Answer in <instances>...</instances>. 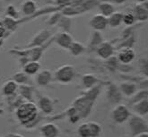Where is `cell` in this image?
<instances>
[{
  "mask_svg": "<svg viewBox=\"0 0 148 137\" xmlns=\"http://www.w3.org/2000/svg\"><path fill=\"white\" fill-rule=\"evenodd\" d=\"M15 114L20 123L23 125L28 127L32 122L36 121L39 116V111L37 106L31 100H28L23 102L17 107Z\"/></svg>",
  "mask_w": 148,
  "mask_h": 137,
  "instance_id": "obj_1",
  "label": "cell"
},
{
  "mask_svg": "<svg viewBox=\"0 0 148 137\" xmlns=\"http://www.w3.org/2000/svg\"><path fill=\"white\" fill-rule=\"evenodd\" d=\"M93 100L87 97L86 95L80 97L75 100L74 102V108L76 110V112L79 115L80 118L81 117H85L89 115L90 111L92 109V104H93Z\"/></svg>",
  "mask_w": 148,
  "mask_h": 137,
  "instance_id": "obj_2",
  "label": "cell"
},
{
  "mask_svg": "<svg viewBox=\"0 0 148 137\" xmlns=\"http://www.w3.org/2000/svg\"><path fill=\"white\" fill-rule=\"evenodd\" d=\"M128 125L130 127V131L133 136H137L139 134L147 132V123L142 116L139 115H133L129 117Z\"/></svg>",
  "mask_w": 148,
  "mask_h": 137,
  "instance_id": "obj_3",
  "label": "cell"
},
{
  "mask_svg": "<svg viewBox=\"0 0 148 137\" xmlns=\"http://www.w3.org/2000/svg\"><path fill=\"white\" fill-rule=\"evenodd\" d=\"M75 75V67L70 65L60 66L55 72V79L62 83L70 82Z\"/></svg>",
  "mask_w": 148,
  "mask_h": 137,
  "instance_id": "obj_4",
  "label": "cell"
},
{
  "mask_svg": "<svg viewBox=\"0 0 148 137\" xmlns=\"http://www.w3.org/2000/svg\"><path fill=\"white\" fill-rule=\"evenodd\" d=\"M111 116L115 123L122 124L126 122L130 117V111L126 105L119 104L113 108Z\"/></svg>",
  "mask_w": 148,
  "mask_h": 137,
  "instance_id": "obj_5",
  "label": "cell"
},
{
  "mask_svg": "<svg viewBox=\"0 0 148 137\" xmlns=\"http://www.w3.org/2000/svg\"><path fill=\"white\" fill-rule=\"evenodd\" d=\"M136 57L135 51L132 49V48L128 47H123L119 50L118 54V60L119 62L122 63L123 65H128L131 63Z\"/></svg>",
  "mask_w": 148,
  "mask_h": 137,
  "instance_id": "obj_6",
  "label": "cell"
},
{
  "mask_svg": "<svg viewBox=\"0 0 148 137\" xmlns=\"http://www.w3.org/2000/svg\"><path fill=\"white\" fill-rule=\"evenodd\" d=\"M91 27L95 31H103L105 30L108 25V19L107 17L99 14L93 15L90 20Z\"/></svg>",
  "mask_w": 148,
  "mask_h": 137,
  "instance_id": "obj_7",
  "label": "cell"
},
{
  "mask_svg": "<svg viewBox=\"0 0 148 137\" xmlns=\"http://www.w3.org/2000/svg\"><path fill=\"white\" fill-rule=\"evenodd\" d=\"M95 50L97 55L103 59H107L114 54V48L108 41H102Z\"/></svg>",
  "mask_w": 148,
  "mask_h": 137,
  "instance_id": "obj_8",
  "label": "cell"
},
{
  "mask_svg": "<svg viewBox=\"0 0 148 137\" xmlns=\"http://www.w3.org/2000/svg\"><path fill=\"white\" fill-rule=\"evenodd\" d=\"M134 16L136 20L145 22L148 18V11H147V1L141 3L140 5H136L134 9Z\"/></svg>",
  "mask_w": 148,
  "mask_h": 137,
  "instance_id": "obj_9",
  "label": "cell"
},
{
  "mask_svg": "<svg viewBox=\"0 0 148 137\" xmlns=\"http://www.w3.org/2000/svg\"><path fill=\"white\" fill-rule=\"evenodd\" d=\"M40 134L45 137H57L59 134V129L53 123H46L40 126Z\"/></svg>",
  "mask_w": 148,
  "mask_h": 137,
  "instance_id": "obj_10",
  "label": "cell"
},
{
  "mask_svg": "<svg viewBox=\"0 0 148 137\" xmlns=\"http://www.w3.org/2000/svg\"><path fill=\"white\" fill-rule=\"evenodd\" d=\"M38 106L43 113L48 114V115L51 114L54 110L53 101L51 100L50 98H49L47 96H42L41 98H40L39 102H38Z\"/></svg>",
  "mask_w": 148,
  "mask_h": 137,
  "instance_id": "obj_11",
  "label": "cell"
},
{
  "mask_svg": "<svg viewBox=\"0 0 148 137\" xmlns=\"http://www.w3.org/2000/svg\"><path fill=\"white\" fill-rule=\"evenodd\" d=\"M55 41L59 47L67 49L68 47L70 46L71 42L73 41V39L67 31H63L58 34L57 37L55 38Z\"/></svg>",
  "mask_w": 148,
  "mask_h": 137,
  "instance_id": "obj_12",
  "label": "cell"
},
{
  "mask_svg": "<svg viewBox=\"0 0 148 137\" xmlns=\"http://www.w3.org/2000/svg\"><path fill=\"white\" fill-rule=\"evenodd\" d=\"M132 109L136 115L145 116L148 113V100L147 98L140 100L132 104Z\"/></svg>",
  "mask_w": 148,
  "mask_h": 137,
  "instance_id": "obj_13",
  "label": "cell"
},
{
  "mask_svg": "<svg viewBox=\"0 0 148 137\" xmlns=\"http://www.w3.org/2000/svg\"><path fill=\"white\" fill-rule=\"evenodd\" d=\"M119 89L122 95H125L126 97H132L137 91V86L134 82H125L119 84Z\"/></svg>",
  "mask_w": 148,
  "mask_h": 137,
  "instance_id": "obj_14",
  "label": "cell"
},
{
  "mask_svg": "<svg viewBox=\"0 0 148 137\" xmlns=\"http://www.w3.org/2000/svg\"><path fill=\"white\" fill-rule=\"evenodd\" d=\"M50 36V32L48 30H43L41 31H40L38 34H36V36L32 39V40L31 41V43L28 45V47H40L42 43L49 38Z\"/></svg>",
  "mask_w": 148,
  "mask_h": 137,
  "instance_id": "obj_15",
  "label": "cell"
},
{
  "mask_svg": "<svg viewBox=\"0 0 148 137\" xmlns=\"http://www.w3.org/2000/svg\"><path fill=\"white\" fill-rule=\"evenodd\" d=\"M37 74H38L36 76V82L38 83V85H40V86H47L50 83L52 80V74L49 70L45 69L38 72Z\"/></svg>",
  "mask_w": 148,
  "mask_h": 137,
  "instance_id": "obj_16",
  "label": "cell"
},
{
  "mask_svg": "<svg viewBox=\"0 0 148 137\" xmlns=\"http://www.w3.org/2000/svg\"><path fill=\"white\" fill-rule=\"evenodd\" d=\"M122 94H121L119 88H117L115 85L111 84L108 90V99L112 104H117L121 100Z\"/></svg>",
  "mask_w": 148,
  "mask_h": 137,
  "instance_id": "obj_17",
  "label": "cell"
},
{
  "mask_svg": "<svg viewBox=\"0 0 148 137\" xmlns=\"http://www.w3.org/2000/svg\"><path fill=\"white\" fill-rule=\"evenodd\" d=\"M17 89H18V83H16L14 80H10L4 83L2 87V93L5 96L10 97L17 91Z\"/></svg>",
  "mask_w": 148,
  "mask_h": 137,
  "instance_id": "obj_18",
  "label": "cell"
},
{
  "mask_svg": "<svg viewBox=\"0 0 148 137\" xmlns=\"http://www.w3.org/2000/svg\"><path fill=\"white\" fill-rule=\"evenodd\" d=\"M122 18H123V14L120 12H113L109 17L108 19V24L111 28H116L119 27L122 22Z\"/></svg>",
  "mask_w": 148,
  "mask_h": 137,
  "instance_id": "obj_19",
  "label": "cell"
},
{
  "mask_svg": "<svg viewBox=\"0 0 148 137\" xmlns=\"http://www.w3.org/2000/svg\"><path fill=\"white\" fill-rule=\"evenodd\" d=\"M40 69V65L38 61H28L23 65V72L29 75L36 74Z\"/></svg>",
  "mask_w": 148,
  "mask_h": 137,
  "instance_id": "obj_20",
  "label": "cell"
},
{
  "mask_svg": "<svg viewBox=\"0 0 148 137\" xmlns=\"http://www.w3.org/2000/svg\"><path fill=\"white\" fill-rule=\"evenodd\" d=\"M18 91L20 96L27 100H32V89L30 85L27 84H21L18 85Z\"/></svg>",
  "mask_w": 148,
  "mask_h": 137,
  "instance_id": "obj_21",
  "label": "cell"
},
{
  "mask_svg": "<svg viewBox=\"0 0 148 137\" xmlns=\"http://www.w3.org/2000/svg\"><path fill=\"white\" fill-rule=\"evenodd\" d=\"M37 10V5L32 0H27L22 5V11L26 15H32Z\"/></svg>",
  "mask_w": 148,
  "mask_h": 137,
  "instance_id": "obj_22",
  "label": "cell"
},
{
  "mask_svg": "<svg viewBox=\"0 0 148 137\" xmlns=\"http://www.w3.org/2000/svg\"><path fill=\"white\" fill-rule=\"evenodd\" d=\"M97 82H98V80L96 78V76H94L93 74H86L82 77L83 85L86 89H90V88L95 86Z\"/></svg>",
  "mask_w": 148,
  "mask_h": 137,
  "instance_id": "obj_23",
  "label": "cell"
},
{
  "mask_svg": "<svg viewBox=\"0 0 148 137\" xmlns=\"http://www.w3.org/2000/svg\"><path fill=\"white\" fill-rule=\"evenodd\" d=\"M67 49L69 50V52H70L73 56L77 57V56L81 55L84 51V45L82 43H80V42L72 41L70 46L68 47Z\"/></svg>",
  "mask_w": 148,
  "mask_h": 137,
  "instance_id": "obj_24",
  "label": "cell"
},
{
  "mask_svg": "<svg viewBox=\"0 0 148 137\" xmlns=\"http://www.w3.org/2000/svg\"><path fill=\"white\" fill-rule=\"evenodd\" d=\"M98 8H99V11H100L101 14L104 15L105 17H109L113 12L115 11L113 5H111L110 3H108V2L101 3L98 5Z\"/></svg>",
  "mask_w": 148,
  "mask_h": 137,
  "instance_id": "obj_25",
  "label": "cell"
},
{
  "mask_svg": "<svg viewBox=\"0 0 148 137\" xmlns=\"http://www.w3.org/2000/svg\"><path fill=\"white\" fill-rule=\"evenodd\" d=\"M103 41V38L101 35L99 31H95L92 33V38L90 40V48L92 49H96V48Z\"/></svg>",
  "mask_w": 148,
  "mask_h": 137,
  "instance_id": "obj_26",
  "label": "cell"
},
{
  "mask_svg": "<svg viewBox=\"0 0 148 137\" xmlns=\"http://www.w3.org/2000/svg\"><path fill=\"white\" fill-rule=\"evenodd\" d=\"M13 80L18 84H26L29 82V74L23 72H18L13 75Z\"/></svg>",
  "mask_w": 148,
  "mask_h": 137,
  "instance_id": "obj_27",
  "label": "cell"
},
{
  "mask_svg": "<svg viewBox=\"0 0 148 137\" xmlns=\"http://www.w3.org/2000/svg\"><path fill=\"white\" fill-rule=\"evenodd\" d=\"M89 129H90V136L96 137L99 136L101 133V127L98 123L95 122H89Z\"/></svg>",
  "mask_w": 148,
  "mask_h": 137,
  "instance_id": "obj_28",
  "label": "cell"
},
{
  "mask_svg": "<svg viewBox=\"0 0 148 137\" xmlns=\"http://www.w3.org/2000/svg\"><path fill=\"white\" fill-rule=\"evenodd\" d=\"M3 26L6 30H15L17 27V23L15 22V19H13L11 17H5L3 21Z\"/></svg>",
  "mask_w": 148,
  "mask_h": 137,
  "instance_id": "obj_29",
  "label": "cell"
},
{
  "mask_svg": "<svg viewBox=\"0 0 148 137\" xmlns=\"http://www.w3.org/2000/svg\"><path fill=\"white\" fill-rule=\"evenodd\" d=\"M78 134L81 137H91L90 136V129L88 123H83L78 127Z\"/></svg>",
  "mask_w": 148,
  "mask_h": 137,
  "instance_id": "obj_30",
  "label": "cell"
},
{
  "mask_svg": "<svg viewBox=\"0 0 148 137\" xmlns=\"http://www.w3.org/2000/svg\"><path fill=\"white\" fill-rule=\"evenodd\" d=\"M145 98H147V90L146 89L145 90L143 89L141 91H138V92L136 91L133 95V99L129 101V103L132 105L133 103H135V102L140 100H143Z\"/></svg>",
  "mask_w": 148,
  "mask_h": 137,
  "instance_id": "obj_31",
  "label": "cell"
},
{
  "mask_svg": "<svg viewBox=\"0 0 148 137\" xmlns=\"http://www.w3.org/2000/svg\"><path fill=\"white\" fill-rule=\"evenodd\" d=\"M136 21V18L133 14L131 13H127L126 14H123V18H122V22H124L126 25H128V26H130V25H132Z\"/></svg>",
  "mask_w": 148,
  "mask_h": 137,
  "instance_id": "obj_32",
  "label": "cell"
},
{
  "mask_svg": "<svg viewBox=\"0 0 148 137\" xmlns=\"http://www.w3.org/2000/svg\"><path fill=\"white\" fill-rule=\"evenodd\" d=\"M108 59V61H107V66H108V68L109 69H110V70H115L116 68H117V66H118V65H119V60H118V58L117 57H109V58H107Z\"/></svg>",
  "mask_w": 148,
  "mask_h": 137,
  "instance_id": "obj_33",
  "label": "cell"
},
{
  "mask_svg": "<svg viewBox=\"0 0 148 137\" xmlns=\"http://www.w3.org/2000/svg\"><path fill=\"white\" fill-rule=\"evenodd\" d=\"M6 14H7L8 16L11 17V18H13V19H18L19 18V14H18V12L16 11L15 7L14 5H10L9 6L7 7Z\"/></svg>",
  "mask_w": 148,
  "mask_h": 137,
  "instance_id": "obj_34",
  "label": "cell"
},
{
  "mask_svg": "<svg viewBox=\"0 0 148 137\" xmlns=\"http://www.w3.org/2000/svg\"><path fill=\"white\" fill-rule=\"evenodd\" d=\"M140 66H141V71L143 74L147 76V59L146 58H142L140 60Z\"/></svg>",
  "mask_w": 148,
  "mask_h": 137,
  "instance_id": "obj_35",
  "label": "cell"
},
{
  "mask_svg": "<svg viewBox=\"0 0 148 137\" xmlns=\"http://www.w3.org/2000/svg\"><path fill=\"white\" fill-rule=\"evenodd\" d=\"M73 0H56V2L58 5H67L68 3L72 2Z\"/></svg>",
  "mask_w": 148,
  "mask_h": 137,
  "instance_id": "obj_36",
  "label": "cell"
},
{
  "mask_svg": "<svg viewBox=\"0 0 148 137\" xmlns=\"http://www.w3.org/2000/svg\"><path fill=\"white\" fill-rule=\"evenodd\" d=\"M5 32H6V29L2 26V25H0V39H3L4 36L5 35Z\"/></svg>",
  "mask_w": 148,
  "mask_h": 137,
  "instance_id": "obj_37",
  "label": "cell"
},
{
  "mask_svg": "<svg viewBox=\"0 0 148 137\" xmlns=\"http://www.w3.org/2000/svg\"><path fill=\"white\" fill-rule=\"evenodd\" d=\"M111 1H112L113 3L117 4V5H120V4L124 3V2L126 1V0H111Z\"/></svg>",
  "mask_w": 148,
  "mask_h": 137,
  "instance_id": "obj_38",
  "label": "cell"
},
{
  "mask_svg": "<svg viewBox=\"0 0 148 137\" xmlns=\"http://www.w3.org/2000/svg\"><path fill=\"white\" fill-rule=\"evenodd\" d=\"M138 137H147L148 136V133L147 132H144V133H141V134H139L138 135H137Z\"/></svg>",
  "mask_w": 148,
  "mask_h": 137,
  "instance_id": "obj_39",
  "label": "cell"
},
{
  "mask_svg": "<svg viewBox=\"0 0 148 137\" xmlns=\"http://www.w3.org/2000/svg\"><path fill=\"white\" fill-rule=\"evenodd\" d=\"M9 137H11V136H22V135H20V134H7Z\"/></svg>",
  "mask_w": 148,
  "mask_h": 137,
  "instance_id": "obj_40",
  "label": "cell"
},
{
  "mask_svg": "<svg viewBox=\"0 0 148 137\" xmlns=\"http://www.w3.org/2000/svg\"><path fill=\"white\" fill-rule=\"evenodd\" d=\"M3 44H4V40H3V39H0V48H1V47L3 46Z\"/></svg>",
  "mask_w": 148,
  "mask_h": 137,
  "instance_id": "obj_41",
  "label": "cell"
},
{
  "mask_svg": "<svg viewBox=\"0 0 148 137\" xmlns=\"http://www.w3.org/2000/svg\"><path fill=\"white\" fill-rule=\"evenodd\" d=\"M138 1L140 2V3H143V2H145V1H147V0H138Z\"/></svg>",
  "mask_w": 148,
  "mask_h": 137,
  "instance_id": "obj_42",
  "label": "cell"
}]
</instances>
